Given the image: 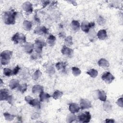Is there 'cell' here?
Returning <instances> with one entry per match:
<instances>
[{
    "label": "cell",
    "instance_id": "e0dca14e",
    "mask_svg": "<svg viewBox=\"0 0 123 123\" xmlns=\"http://www.w3.org/2000/svg\"><path fill=\"white\" fill-rule=\"evenodd\" d=\"M19 85V80L16 79H12L9 82V87L11 89H13L18 87Z\"/></svg>",
    "mask_w": 123,
    "mask_h": 123
},
{
    "label": "cell",
    "instance_id": "5b68a950",
    "mask_svg": "<svg viewBox=\"0 0 123 123\" xmlns=\"http://www.w3.org/2000/svg\"><path fill=\"white\" fill-rule=\"evenodd\" d=\"M46 45V44L44 41L39 39H37L34 44V49L37 53H40L41 52L43 48Z\"/></svg>",
    "mask_w": 123,
    "mask_h": 123
},
{
    "label": "cell",
    "instance_id": "cb8c5ba5",
    "mask_svg": "<svg viewBox=\"0 0 123 123\" xmlns=\"http://www.w3.org/2000/svg\"><path fill=\"white\" fill-rule=\"evenodd\" d=\"M98 98L102 101H105L107 98V95L106 93L102 90L98 91Z\"/></svg>",
    "mask_w": 123,
    "mask_h": 123
},
{
    "label": "cell",
    "instance_id": "5bb4252c",
    "mask_svg": "<svg viewBox=\"0 0 123 123\" xmlns=\"http://www.w3.org/2000/svg\"><path fill=\"white\" fill-rule=\"evenodd\" d=\"M80 107L75 103H71L69 106V110L72 113L78 112L80 110Z\"/></svg>",
    "mask_w": 123,
    "mask_h": 123
},
{
    "label": "cell",
    "instance_id": "9c48e42d",
    "mask_svg": "<svg viewBox=\"0 0 123 123\" xmlns=\"http://www.w3.org/2000/svg\"><path fill=\"white\" fill-rule=\"evenodd\" d=\"M101 78L107 84H111L115 79V77L111 73L107 72L102 74Z\"/></svg>",
    "mask_w": 123,
    "mask_h": 123
},
{
    "label": "cell",
    "instance_id": "7402d4cb",
    "mask_svg": "<svg viewBox=\"0 0 123 123\" xmlns=\"http://www.w3.org/2000/svg\"><path fill=\"white\" fill-rule=\"evenodd\" d=\"M50 98V95L48 93L42 91L39 93V98L41 101H44L48 100Z\"/></svg>",
    "mask_w": 123,
    "mask_h": 123
},
{
    "label": "cell",
    "instance_id": "30bf717a",
    "mask_svg": "<svg viewBox=\"0 0 123 123\" xmlns=\"http://www.w3.org/2000/svg\"><path fill=\"white\" fill-rule=\"evenodd\" d=\"M23 10L26 12L27 15L30 14L33 12V6L31 3L29 1H26L24 2L22 6Z\"/></svg>",
    "mask_w": 123,
    "mask_h": 123
},
{
    "label": "cell",
    "instance_id": "603a6c76",
    "mask_svg": "<svg viewBox=\"0 0 123 123\" xmlns=\"http://www.w3.org/2000/svg\"><path fill=\"white\" fill-rule=\"evenodd\" d=\"M71 26H72V28L73 30H74V31H78L80 28V23H79V22L78 21L75 20H73L72 21Z\"/></svg>",
    "mask_w": 123,
    "mask_h": 123
},
{
    "label": "cell",
    "instance_id": "d4e9b609",
    "mask_svg": "<svg viewBox=\"0 0 123 123\" xmlns=\"http://www.w3.org/2000/svg\"><path fill=\"white\" fill-rule=\"evenodd\" d=\"M23 27L26 31H30L32 28V23L29 21L25 20L23 24Z\"/></svg>",
    "mask_w": 123,
    "mask_h": 123
},
{
    "label": "cell",
    "instance_id": "1f68e13d",
    "mask_svg": "<svg viewBox=\"0 0 123 123\" xmlns=\"http://www.w3.org/2000/svg\"><path fill=\"white\" fill-rule=\"evenodd\" d=\"M76 119V116H75V115H74V113H72L71 114L68 115L66 120H67V122L72 123V122H74V120H75Z\"/></svg>",
    "mask_w": 123,
    "mask_h": 123
},
{
    "label": "cell",
    "instance_id": "83f0119b",
    "mask_svg": "<svg viewBox=\"0 0 123 123\" xmlns=\"http://www.w3.org/2000/svg\"><path fill=\"white\" fill-rule=\"evenodd\" d=\"M42 75V73L39 69L37 70L32 75V78L34 80H37Z\"/></svg>",
    "mask_w": 123,
    "mask_h": 123
},
{
    "label": "cell",
    "instance_id": "d6986e66",
    "mask_svg": "<svg viewBox=\"0 0 123 123\" xmlns=\"http://www.w3.org/2000/svg\"><path fill=\"white\" fill-rule=\"evenodd\" d=\"M98 65L102 67L103 68H107L109 66L110 63L109 62L106 60L104 58H101L100 59L98 62Z\"/></svg>",
    "mask_w": 123,
    "mask_h": 123
},
{
    "label": "cell",
    "instance_id": "7a4b0ae2",
    "mask_svg": "<svg viewBox=\"0 0 123 123\" xmlns=\"http://www.w3.org/2000/svg\"><path fill=\"white\" fill-rule=\"evenodd\" d=\"M12 52L11 50H6L2 51L0 54V62L1 64L5 65L8 64L10 62V60L12 58Z\"/></svg>",
    "mask_w": 123,
    "mask_h": 123
},
{
    "label": "cell",
    "instance_id": "52a82bcc",
    "mask_svg": "<svg viewBox=\"0 0 123 123\" xmlns=\"http://www.w3.org/2000/svg\"><path fill=\"white\" fill-rule=\"evenodd\" d=\"M77 118L80 122L83 123H88L90 121L91 116L89 112L86 111L85 113H83L79 115L77 117Z\"/></svg>",
    "mask_w": 123,
    "mask_h": 123
},
{
    "label": "cell",
    "instance_id": "ac0fdd59",
    "mask_svg": "<svg viewBox=\"0 0 123 123\" xmlns=\"http://www.w3.org/2000/svg\"><path fill=\"white\" fill-rule=\"evenodd\" d=\"M97 36L99 39L104 40L107 37L106 30L105 29L100 30L97 33Z\"/></svg>",
    "mask_w": 123,
    "mask_h": 123
},
{
    "label": "cell",
    "instance_id": "8992f818",
    "mask_svg": "<svg viewBox=\"0 0 123 123\" xmlns=\"http://www.w3.org/2000/svg\"><path fill=\"white\" fill-rule=\"evenodd\" d=\"M25 101L28 103L29 105L33 106L34 107H36L37 108H40V104L38 100L35 98L34 99L32 97L29 96H27L25 98Z\"/></svg>",
    "mask_w": 123,
    "mask_h": 123
},
{
    "label": "cell",
    "instance_id": "d590c367",
    "mask_svg": "<svg viewBox=\"0 0 123 123\" xmlns=\"http://www.w3.org/2000/svg\"><path fill=\"white\" fill-rule=\"evenodd\" d=\"M20 69V67H19L18 65H17V66L13 69V70H12L13 75H16V74L18 73V72H19Z\"/></svg>",
    "mask_w": 123,
    "mask_h": 123
},
{
    "label": "cell",
    "instance_id": "d6a6232c",
    "mask_svg": "<svg viewBox=\"0 0 123 123\" xmlns=\"http://www.w3.org/2000/svg\"><path fill=\"white\" fill-rule=\"evenodd\" d=\"M65 44L66 46H71L73 44V38L71 36H68L65 38L64 40Z\"/></svg>",
    "mask_w": 123,
    "mask_h": 123
},
{
    "label": "cell",
    "instance_id": "8d00e7d4",
    "mask_svg": "<svg viewBox=\"0 0 123 123\" xmlns=\"http://www.w3.org/2000/svg\"><path fill=\"white\" fill-rule=\"evenodd\" d=\"M117 104L121 107H123V98H119L117 101Z\"/></svg>",
    "mask_w": 123,
    "mask_h": 123
},
{
    "label": "cell",
    "instance_id": "8fae6325",
    "mask_svg": "<svg viewBox=\"0 0 123 123\" xmlns=\"http://www.w3.org/2000/svg\"><path fill=\"white\" fill-rule=\"evenodd\" d=\"M61 52L63 55L69 58H71L73 56L74 50L72 49L67 47L65 45H64L61 49Z\"/></svg>",
    "mask_w": 123,
    "mask_h": 123
},
{
    "label": "cell",
    "instance_id": "e575fe53",
    "mask_svg": "<svg viewBox=\"0 0 123 123\" xmlns=\"http://www.w3.org/2000/svg\"><path fill=\"white\" fill-rule=\"evenodd\" d=\"M103 107H104L105 110L106 109H107V111H108L110 110L111 109V105L109 102H105V103H104V104H103Z\"/></svg>",
    "mask_w": 123,
    "mask_h": 123
},
{
    "label": "cell",
    "instance_id": "836d02e7",
    "mask_svg": "<svg viewBox=\"0 0 123 123\" xmlns=\"http://www.w3.org/2000/svg\"><path fill=\"white\" fill-rule=\"evenodd\" d=\"M3 74L6 76H10L13 75L12 71L8 68H5L3 69Z\"/></svg>",
    "mask_w": 123,
    "mask_h": 123
},
{
    "label": "cell",
    "instance_id": "4dcf8cb0",
    "mask_svg": "<svg viewBox=\"0 0 123 123\" xmlns=\"http://www.w3.org/2000/svg\"><path fill=\"white\" fill-rule=\"evenodd\" d=\"M72 70L73 74L75 76H77L79 75L81 73V71L80 70V69L76 67H73L72 68Z\"/></svg>",
    "mask_w": 123,
    "mask_h": 123
},
{
    "label": "cell",
    "instance_id": "4fadbf2b",
    "mask_svg": "<svg viewBox=\"0 0 123 123\" xmlns=\"http://www.w3.org/2000/svg\"><path fill=\"white\" fill-rule=\"evenodd\" d=\"M34 32L38 35H44L48 33V29L44 26H38L34 30Z\"/></svg>",
    "mask_w": 123,
    "mask_h": 123
},
{
    "label": "cell",
    "instance_id": "277c9868",
    "mask_svg": "<svg viewBox=\"0 0 123 123\" xmlns=\"http://www.w3.org/2000/svg\"><path fill=\"white\" fill-rule=\"evenodd\" d=\"M12 40L15 44H17L19 43H26V37L24 34L16 33L12 37Z\"/></svg>",
    "mask_w": 123,
    "mask_h": 123
},
{
    "label": "cell",
    "instance_id": "44dd1931",
    "mask_svg": "<svg viewBox=\"0 0 123 123\" xmlns=\"http://www.w3.org/2000/svg\"><path fill=\"white\" fill-rule=\"evenodd\" d=\"M56 39V37L54 36L53 35L51 34L48 37L47 40V42L49 44V45L50 46L52 47L55 45Z\"/></svg>",
    "mask_w": 123,
    "mask_h": 123
},
{
    "label": "cell",
    "instance_id": "74e56055",
    "mask_svg": "<svg viewBox=\"0 0 123 123\" xmlns=\"http://www.w3.org/2000/svg\"><path fill=\"white\" fill-rule=\"evenodd\" d=\"M42 4H43V8H45L50 2L49 1H42Z\"/></svg>",
    "mask_w": 123,
    "mask_h": 123
},
{
    "label": "cell",
    "instance_id": "ba28073f",
    "mask_svg": "<svg viewBox=\"0 0 123 123\" xmlns=\"http://www.w3.org/2000/svg\"><path fill=\"white\" fill-rule=\"evenodd\" d=\"M95 24L94 22L88 23L85 21L82 23L81 25V28L83 32L87 33L89 32V30L91 28L95 26Z\"/></svg>",
    "mask_w": 123,
    "mask_h": 123
},
{
    "label": "cell",
    "instance_id": "4316f807",
    "mask_svg": "<svg viewBox=\"0 0 123 123\" xmlns=\"http://www.w3.org/2000/svg\"><path fill=\"white\" fill-rule=\"evenodd\" d=\"M63 95V92L62 91H60L58 90H55L53 95H52V98L55 99H57L61 98Z\"/></svg>",
    "mask_w": 123,
    "mask_h": 123
},
{
    "label": "cell",
    "instance_id": "ffe728a7",
    "mask_svg": "<svg viewBox=\"0 0 123 123\" xmlns=\"http://www.w3.org/2000/svg\"><path fill=\"white\" fill-rule=\"evenodd\" d=\"M43 91V87L42 86L37 85H35L32 87V92L33 94L40 93Z\"/></svg>",
    "mask_w": 123,
    "mask_h": 123
},
{
    "label": "cell",
    "instance_id": "2e32d148",
    "mask_svg": "<svg viewBox=\"0 0 123 123\" xmlns=\"http://www.w3.org/2000/svg\"><path fill=\"white\" fill-rule=\"evenodd\" d=\"M67 63L64 62H58L56 64V68L61 72H65L66 70V67Z\"/></svg>",
    "mask_w": 123,
    "mask_h": 123
},
{
    "label": "cell",
    "instance_id": "7c38bea8",
    "mask_svg": "<svg viewBox=\"0 0 123 123\" xmlns=\"http://www.w3.org/2000/svg\"><path fill=\"white\" fill-rule=\"evenodd\" d=\"M92 107L91 102L87 99H81L80 101V108L82 110L88 109Z\"/></svg>",
    "mask_w": 123,
    "mask_h": 123
},
{
    "label": "cell",
    "instance_id": "f1b7e54d",
    "mask_svg": "<svg viewBox=\"0 0 123 123\" xmlns=\"http://www.w3.org/2000/svg\"><path fill=\"white\" fill-rule=\"evenodd\" d=\"M3 115L4 116V118L6 120L11 121L13 120L14 117H15V115H12L11 114H10L8 112H4L3 113Z\"/></svg>",
    "mask_w": 123,
    "mask_h": 123
},
{
    "label": "cell",
    "instance_id": "f546056e",
    "mask_svg": "<svg viewBox=\"0 0 123 123\" xmlns=\"http://www.w3.org/2000/svg\"><path fill=\"white\" fill-rule=\"evenodd\" d=\"M27 88V85L26 83H24L20 85L18 87V90L22 93H24L26 90Z\"/></svg>",
    "mask_w": 123,
    "mask_h": 123
},
{
    "label": "cell",
    "instance_id": "6da1fadb",
    "mask_svg": "<svg viewBox=\"0 0 123 123\" xmlns=\"http://www.w3.org/2000/svg\"><path fill=\"white\" fill-rule=\"evenodd\" d=\"M16 14V12L13 10L5 12L2 16L4 23L8 25H14L15 23V17Z\"/></svg>",
    "mask_w": 123,
    "mask_h": 123
},
{
    "label": "cell",
    "instance_id": "3957f363",
    "mask_svg": "<svg viewBox=\"0 0 123 123\" xmlns=\"http://www.w3.org/2000/svg\"><path fill=\"white\" fill-rule=\"evenodd\" d=\"M0 100H7V101L11 104L12 103V96L10 95L9 91L6 89H1L0 91Z\"/></svg>",
    "mask_w": 123,
    "mask_h": 123
},
{
    "label": "cell",
    "instance_id": "9a60e30c",
    "mask_svg": "<svg viewBox=\"0 0 123 123\" xmlns=\"http://www.w3.org/2000/svg\"><path fill=\"white\" fill-rule=\"evenodd\" d=\"M24 49L26 53H31L34 49V44L31 42H26L24 45Z\"/></svg>",
    "mask_w": 123,
    "mask_h": 123
},
{
    "label": "cell",
    "instance_id": "484cf974",
    "mask_svg": "<svg viewBox=\"0 0 123 123\" xmlns=\"http://www.w3.org/2000/svg\"><path fill=\"white\" fill-rule=\"evenodd\" d=\"M87 74H88L89 75H90V77L95 78L96 77L98 74V72L97 70L94 69H90L88 71L86 72Z\"/></svg>",
    "mask_w": 123,
    "mask_h": 123
},
{
    "label": "cell",
    "instance_id": "f35d334b",
    "mask_svg": "<svg viewBox=\"0 0 123 123\" xmlns=\"http://www.w3.org/2000/svg\"><path fill=\"white\" fill-rule=\"evenodd\" d=\"M106 123H114L115 121L113 119H107L105 121Z\"/></svg>",
    "mask_w": 123,
    "mask_h": 123
}]
</instances>
